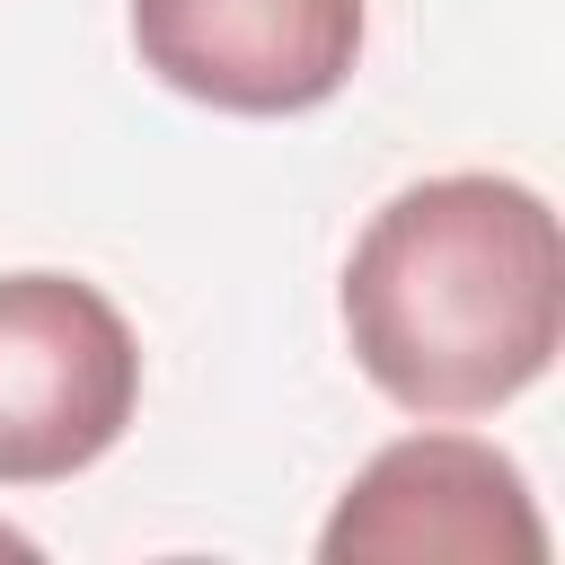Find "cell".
Returning <instances> with one entry per match:
<instances>
[{
    "mask_svg": "<svg viewBox=\"0 0 565 565\" xmlns=\"http://www.w3.org/2000/svg\"><path fill=\"white\" fill-rule=\"evenodd\" d=\"M344 344L406 415H494L565 344V238L521 177H424L344 256Z\"/></svg>",
    "mask_w": 565,
    "mask_h": 565,
    "instance_id": "cell-1",
    "label": "cell"
},
{
    "mask_svg": "<svg viewBox=\"0 0 565 565\" xmlns=\"http://www.w3.org/2000/svg\"><path fill=\"white\" fill-rule=\"evenodd\" d=\"M141 406V344L79 274H0V486L97 468Z\"/></svg>",
    "mask_w": 565,
    "mask_h": 565,
    "instance_id": "cell-2",
    "label": "cell"
},
{
    "mask_svg": "<svg viewBox=\"0 0 565 565\" xmlns=\"http://www.w3.org/2000/svg\"><path fill=\"white\" fill-rule=\"evenodd\" d=\"M327 565H415V556H459V565H539L547 521L530 503V477L477 441V433H406L388 441L344 503L318 530Z\"/></svg>",
    "mask_w": 565,
    "mask_h": 565,
    "instance_id": "cell-3",
    "label": "cell"
},
{
    "mask_svg": "<svg viewBox=\"0 0 565 565\" xmlns=\"http://www.w3.org/2000/svg\"><path fill=\"white\" fill-rule=\"evenodd\" d=\"M132 53L212 115H309L362 62V0H132Z\"/></svg>",
    "mask_w": 565,
    "mask_h": 565,
    "instance_id": "cell-4",
    "label": "cell"
}]
</instances>
